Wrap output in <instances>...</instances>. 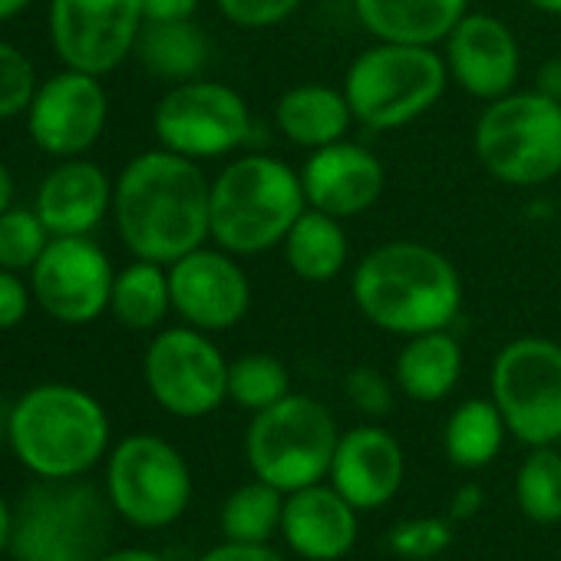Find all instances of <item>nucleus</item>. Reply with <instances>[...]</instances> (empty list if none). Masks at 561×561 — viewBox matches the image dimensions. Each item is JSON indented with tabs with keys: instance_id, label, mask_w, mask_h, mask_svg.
I'll use <instances>...</instances> for the list:
<instances>
[{
	"instance_id": "nucleus-18",
	"label": "nucleus",
	"mask_w": 561,
	"mask_h": 561,
	"mask_svg": "<svg viewBox=\"0 0 561 561\" xmlns=\"http://www.w3.org/2000/svg\"><path fill=\"white\" fill-rule=\"evenodd\" d=\"M407 479V456L400 439L377 426L364 423L341 433L328 482L360 512L383 508L397 499Z\"/></svg>"
},
{
	"instance_id": "nucleus-6",
	"label": "nucleus",
	"mask_w": 561,
	"mask_h": 561,
	"mask_svg": "<svg viewBox=\"0 0 561 561\" xmlns=\"http://www.w3.org/2000/svg\"><path fill=\"white\" fill-rule=\"evenodd\" d=\"M446 83V57L433 47L377 41L347 67L344 96L360 126L387 133L426 116L443 100Z\"/></svg>"
},
{
	"instance_id": "nucleus-8",
	"label": "nucleus",
	"mask_w": 561,
	"mask_h": 561,
	"mask_svg": "<svg viewBox=\"0 0 561 561\" xmlns=\"http://www.w3.org/2000/svg\"><path fill=\"white\" fill-rule=\"evenodd\" d=\"M482 169L518 188H535L561 175V103L538 90L492 100L472 133Z\"/></svg>"
},
{
	"instance_id": "nucleus-24",
	"label": "nucleus",
	"mask_w": 561,
	"mask_h": 561,
	"mask_svg": "<svg viewBox=\"0 0 561 561\" xmlns=\"http://www.w3.org/2000/svg\"><path fill=\"white\" fill-rule=\"evenodd\" d=\"M393 374L403 397L416 403H439L456 390L462 377V347L449 331L407 337Z\"/></svg>"
},
{
	"instance_id": "nucleus-25",
	"label": "nucleus",
	"mask_w": 561,
	"mask_h": 561,
	"mask_svg": "<svg viewBox=\"0 0 561 561\" xmlns=\"http://www.w3.org/2000/svg\"><path fill=\"white\" fill-rule=\"evenodd\" d=\"M280 248H285L288 267L301 280H308V285H328V280H334L347 267V254H351L344 221L318 208H308L295 221Z\"/></svg>"
},
{
	"instance_id": "nucleus-1",
	"label": "nucleus",
	"mask_w": 561,
	"mask_h": 561,
	"mask_svg": "<svg viewBox=\"0 0 561 561\" xmlns=\"http://www.w3.org/2000/svg\"><path fill=\"white\" fill-rule=\"evenodd\" d=\"M113 218L136 257L169 267L211 238V182L195 159L139 152L113 182Z\"/></svg>"
},
{
	"instance_id": "nucleus-44",
	"label": "nucleus",
	"mask_w": 561,
	"mask_h": 561,
	"mask_svg": "<svg viewBox=\"0 0 561 561\" xmlns=\"http://www.w3.org/2000/svg\"><path fill=\"white\" fill-rule=\"evenodd\" d=\"M11 531H14V512H11L8 499L0 495V551L11 548Z\"/></svg>"
},
{
	"instance_id": "nucleus-26",
	"label": "nucleus",
	"mask_w": 561,
	"mask_h": 561,
	"mask_svg": "<svg viewBox=\"0 0 561 561\" xmlns=\"http://www.w3.org/2000/svg\"><path fill=\"white\" fill-rule=\"evenodd\" d=\"M139 64L172 83L198 80L208 64V37L192 21H162V24H142V34L136 41Z\"/></svg>"
},
{
	"instance_id": "nucleus-33",
	"label": "nucleus",
	"mask_w": 561,
	"mask_h": 561,
	"mask_svg": "<svg viewBox=\"0 0 561 561\" xmlns=\"http://www.w3.org/2000/svg\"><path fill=\"white\" fill-rule=\"evenodd\" d=\"M453 545V522L439 518V515H420V518H407L400 525L390 528L387 535V548L407 561H430L439 558L446 548Z\"/></svg>"
},
{
	"instance_id": "nucleus-21",
	"label": "nucleus",
	"mask_w": 561,
	"mask_h": 561,
	"mask_svg": "<svg viewBox=\"0 0 561 561\" xmlns=\"http://www.w3.org/2000/svg\"><path fill=\"white\" fill-rule=\"evenodd\" d=\"M34 211L54 238L90 234L113 211V182L96 162L64 159L41 182Z\"/></svg>"
},
{
	"instance_id": "nucleus-42",
	"label": "nucleus",
	"mask_w": 561,
	"mask_h": 561,
	"mask_svg": "<svg viewBox=\"0 0 561 561\" xmlns=\"http://www.w3.org/2000/svg\"><path fill=\"white\" fill-rule=\"evenodd\" d=\"M96 561H165V558L149 548H110Z\"/></svg>"
},
{
	"instance_id": "nucleus-39",
	"label": "nucleus",
	"mask_w": 561,
	"mask_h": 561,
	"mask_svg": "<svg viewBox=\"0 0 561 561\" xmlns=\"http://www.w3.org/2000/svg\"><path fill=\"white\" fill-rule=\"evenodd\" d=\"M195 11H198V0H142V18H146V24L192 21Z\"/></svg>"
},
{
	"instance_id": "nucleus-27",
	"label": "nucleus",
	"mask_w": 561,
	"mask_h": 561,
	"mask_svg": "<svg viewBox=\"0 0 561 561\" xmlns=\"http://www.w3.org/2000/svg\"><path fill=\"white\" fill-rule=\"evenodd\" d=\"M505 420L495 407V400H462L449 420H446V430H443V449H446V459L456 466V469H466V472H476V469H485L499 453H502V443H505Z\"/></svg>"
},
{
	"instance_id": "nucleus-22",
	"label": "nucleus",
	"mask_w": 561,
	"mask_h": 561,
	"mask_svg": "<svg viewBox=\"0 0 561 561\" xmlns=\"http://www.w3.org/2000/svg\"><path fill=\"white\" fill-rule=\"evenodd\" d=\"M354 14L377 41L436 47L469 14V0H354Z\"/></svg>"
},
{
	"instance_id": "nucleus-43",
	"label": "nucleus",
	"mask_w": 561,
	"mask_h": 561,
	"mask_svg": "<svg viewBox=\"0 0 561 561\" xmlns=\"http://www.w3.org/2000/svg\"><path fill=\"white\" fill-rule=\"evenodd\" d=\"M14 195H18L14 175L4 162H0V215H4L8 208H14Z\"/></svg>"
},
{
	"instance_id": "nucleus-34",
	"label": "nucleus",
	"mask_w": 561,
	"mask_h": 561,
	"mask_svg": "<svg viewBox=\"0 0 561 561\" xmlns=\"http://www.w3.org/2000/svg\"><path fill=\"white\" fill-rule=\"evenodd\" d=\"M37 87L41 80L31 57L21 47L0 41V119L27 116Z\"/></svg>"
},
{
	"instance_id": "nucleus-35",
	"label": "nucleus",
	"mask_w": 561,
	"mask_h": 561,
	"mask_svg": "<svg viewBox=\"0 0 561 561\" xmlns=\"http://www.w3.org/2000/svg\"><path fill=\"white\" fill-rule=\"evenodd\" d=\"M215 4L234 27L267 31L274 24H285L301 8V0H215Z\"/></svg>"
},
{
	"instance_id": "nucleus-15",
	"label": "nucleus",
	"mask_w": 561,
	"mask_h": 561,
	"mask_svg": "<svg viewBox=\"0 0 561 561\" xmlns=\"http://www.w3.org/2000/svg\"><path fill=\"white\" fill-rule=\"evenodd\" d=\"M110 119V96L93 73L64 70L44 80L27 110L34 146L54 159H80L90 152Z\"/></svg>"
},
{
	"instance_id": "nucleus-14",
	"label": "nucleus",
	"mask_w": 561,
	"mask_h": 561,
	"mask_svg": "<svg viewBox=\"0 0 561 561\" xmlns=\"http://www.w3.org/2000/svg\"><path fill=\"white\" fill-rule=\"evenodd\" d=\"M142 0H50V44L64 67L106 77L142 34Z\"/></svg>"
},
{
	"instance_id": "nucleus-2",
	"label": "nucleus",
	"mask_w": 561,
	"mask_h": 561,
	"mask_svg": "<svg viewBox=\"0 0 561 561\" xmlns=\"http://www.w3.org/2000/svg\"><path fill=\"white\" fill-rule=\"evenodd\" d=\"M351 295L374 328L416 337L453 328L462 308V280L443 251L423 241H387L354 267Z\"/></svg>"
},
{
	"instance_id": "nucleus-28",
	"label": "nucleus",
	"mask_w": 561,
	"mask_h": 561,
	"mask_svg": "<svg viewBox=\"0 0 561 561\" xmlns=\"http://www.w3.org/2000/svg\"><path fill=\"white\" fill-rule=\"evenodd\" d=\"M110 311L129 331H156L165 321V314L172 311L169 267L136 257L113 280Z\"/></svg>"
},
{
	"instance_id": "nucleus-41",
	"label": "nucleus",
	"mask_w": 561,
	"mask_h": 561,
	"mask_svg": "<svg viewBox=\"0 0 561 561\" xmlns=\"http://www.w3.org/2000/svg\"><path fill=\"white\" fill-rule=\"evenodd\" d=\"M535 90L554 103H561V57H551L535 73Z\"/></svg>"
},
{
	"instance_id": "nucleus-45",
	"label": "nucleus",
	"mask_w": 561,
	"mask_h": 561,
	"mask_svg": "<svg viewBox=\"0 0 561 561\" xmlns=\"http://www.w3.org/2000/svg\"><path fill=\"white\" fill-rule=\"evenodd\" d=\"M31 4H34V0H0V24L14 21V18H18V14H24Z\"/></svg>"
},
{
	"instance_id": "nucleus-4",
	"label": "nucleus",
	"mask_w": 561,
	"mask_h": 561,
	"mask_svg": "<svg viewBox=\"0 0 561 561\" xmlns=\"http://www.w3.org/2000/svg\"><path fill=\"white\" fill-rule=\"evenodd\" d=\"M305 211L301 172L274 156L231 159L211 182V241L234 257L277 248Z\"/></svg>"
},
{
	"instance_id": "nucleus-31",
	"label": "nucleus",
	"mask_w": 561,
	"mask_h": 561,
	"mask_svg": "<svg viewBox=\"0 0 561 561\" xmlns=\"http://www.w3.org/2000/svg\"><path fill=\"white\" fill-rule=\"evenodd\" d=\"M291 393V374L271 354H244L228 364V400L248 413H261Z\"/></svg>"
},
{
	"instance_id": "nucleus-37",
	"label": "nucleus",
	"mask_w": 561,
	"mask_h": 561,
	"mask_svg": "<svg viewBox=\"0 0 561 561\" xmlns=\"http://www.w3.org/2000/svg\"><path fill=\"white\" fill-rule=\"evenodd\" d=\"M31 285H24L18 271L0 267V331H11L18 328L27 311H31Z\"/></svg>"
},
{
	"instance_id": "nucleus-3",
	"label": "nucleus",
	"mask_w": 561,
	"mask_h": 561,
	"mask_svg": "<svg viewBox=\"0 0 561 561\" xmlns=\"http://www.w3.org/2000/svg\"><path fill=\"white\" fill-rule=\"evenodd\" d=\"M8 443L37 479H80L110 446L103 403L70 383H41L8 413Z\"/></svg>"
},
{
	"instance_id": "nucleus-9",
	"label": "nucleus",
	"mask_w": 561,
	"mask_h": 561,
	"mask_svg": "<svg viewBox=\"0 0 561 561\" xmlns=\"http://www.w3.org/2000/svg\"><path fill=\"white\" fill-rule=\"evenodd\" d=\"M489 397L495 400L508 433L531 446L561 443V344L551 337L508 341L489 370Z\"/></svg>"
},
{
	"instance_id": "nucleus-19",
	"label": "nucleus",
	"mask_w": 561,
	"mask_h": 561,
	"mask_svg": "<svg viewBox=\"0 0 561 561\" xmlns=\"http://www.w3.org/2000/svg\"><path fill=\"white\" fill-rule=\"evenodd\" d=\"M301 185L308 195V208L328 211L341 221L364 215L383 195L387 175L380 159L351 139L311 149L301 165Z\"/></svg>"
},
{
	"instance_id": "nucleus-10",
	"label": "nucleus",
	"mask_w": 561,
	"mask_h": 561,
	"mask_svg": "<svg viewBox=\"0 0 561 561\" xmlns=\"http://www.w3.org/2000/svg\"><path fill=\"white\" fill-rule=\"evenodd\" d=\"M106 495L129 525L165 528L179 522L192 502V469L162 436L136 433L110 453Z\"/></svg>"
},
{
	"instance_id": "nucleus-11",
	"label": "nucleus",
	"mask_w": 561,
	"mask_h": 561,
	"mask_svg": "<svg viewBox=\"0 0 561 561\" xmlns=\"http://www.w3.org/2000/svg\"><path fill=\"white\" fill-rule=\"evenodd\" d=\"M251 110L238 90L211 80L175 83L152 113V133L162 149L185 159H221L251 139Z\"/></svg>"
},
{
	"instance_id": "nucleus-23",
	"label": "nucleus",
	"mask_w": 561,
	"mask_h": 561,
	"mask_svg": "<svg viewBox=\"0 0 561 561\" xmlns=\"http://www.w3.org/2000/svg\"><path fill=\"white\" fill-rule=\"evenodd\" d=\"M274 123L288 142L301 149H321V146L347 139L354 113H351L344 90L305 83V87L288 90L274 103Z\"/></svg>"
},
{
	"instance_id": "nucleus-7",
	"label": "nucleus",
	"mask_w": 561,
	"mask_h": 561,
	"mask_svg": "<svg viewBox=\"0 0 561 561\" xmlns=\"http://www.w3.org/2000/svg\"><path fill=\"white\" fill-rule=\"evenodd\" d=\"M337 439V420L321 400L288 393L251 416L244 433V459L254 479L288 495L328 479Z\"/></svg>"
},
{
	"instance_id": "nucleus-29",
	"label": "nucleus",
	"mask_w": 561,
	"mask_h": 561,
	"mask_svg": "<svg viewBox=\"0 0 561 561\" xmlns=\"http://www.w3.org/2000/svg\"><path fill=\"white\" fill-rule=\"evenodd\" d=\"M280 512H285V492L251 479L238 489L221 505V535L228 541H244V545H267L274 535H280Z\"/></svg>"
},
{
	"instance_id": "nucleus-30",
	"label": "nucleus",
	"mask_w": 561,
	"mask_h": 561,
	"mask_svg": "<svg viewBox=\"0 0 561 561\" xmlns=\"http://www.w3.org/2000/svg\"><path fill=\"white\" fill-rule=\"evenodd\" d=\"M518 512L535 525L561 522V449L531 446L515 472Z\"/></svg>"
},
{
	"instance_id": "nucleus-16",
	"label": "nucleus",
	"mask_w": 561,
	"mask_h": 561,
	"mask_svg": "<svg viewBox=\"0 0 561 561\" xmlns=\"http://www.w3.org/2000/svg\"><path fill=\"white\" fill-rule=\"evenodd\" d=\"M172 311L205 334L231 331L251 308V280L225 248H195L169 264Z\"/></svg>"
},
{
	"instance_id": "nucleus-32",
	"label": "nucleus",
	"mask_w": 561,
	"mask_h": 561,
	"mask_svg": "<svg viewBox=\"0 0 561 561\" xmlns=\"http://www.w3.org/2000/svg\"><path fill=\"white\" fill-rule=\"evenodd\" d=\"M54 234L41 221L34 208H8L0 215V267L8 271H31L37 257L44 254L47 241Z\"/></svg>"
},
{
	"instance_id": "nucleus-12",
	"label": "nucleus",
	"mask_w": 561,
	"mask_h": 561,
	"mask_svg": "<svg viewBox=\"0 0 561 561\" xmlns=\"http://www.w3.org/2000/svg\"><path fill=\"white\" fill-rule=\"evenodd\" d=\"M152 400L179 416L202 420L228 400V360L198 328H165L152 337L142 360Z\"/></svg>"
},
{
	"instance_id": "nucleus-46",
	"label": "nucleus",
	"mask_w": 561,
	"mask_h": 561,
	"mask_svg": "<svg viewBox=\"0 0 561 561\" xmlns=\"http://www.w3.org/2000/svg\"><path fill=\"white\" fill-rule=\"evenodd\" d=\"M525 4H531V8H535V11H541V14L561 18V0H525Z\"/></svg>"
},
{
	"instance_id": "nucleus-5",
	"label": "nucleus",
	"mask_w": 561,
	"mask_h": 561,
	"mask_svg": "<svg viewBox=\"0 0 561 561\" xmlns=\"http://www.w3.org/2000/svg\"><path fill=\"white\" fill-rule=\"evenodd\" d=\"M113 502L80 479H41L14 512L11 554L18 561H96L113 541Z\"/></svg>"
},
{
	"instance_id": "nucleus-38",
	"label": "nucleus",
	"mask_w": 561,
	"mask_h": 561,
	"mask_svg": "<svg viewBox=\"0 0 561 561\" xmlns=\"http://www.w3.org/2000/svg\"><path fill=\"white\" fill-rule=\"evenodd\" d=\"M198 561H288L280 551H274L271 545H244V541H221L215 548H208Z\"/></svg>"
},
{
	"instance_id": "nucleus-36",
	"label": "nucleus",
	"mask_w": 561,
	"mask_h": 561,
	"mask_svg": "<svg viewBox=\"0 0 561 561\" xmlns=\"http://www.w3.org/2000/svg\"><path fill=\"white\" fill-rule=\"evenodd\" d=\"M344 390L351 403L370 420H383L393 410V383L374 367H354L344 380Z\"/></svg>"
},
{
	"instance_id": "nucleus-40",
	"label": "nucleus",
	"mask_w": 561,
	"mask_h": 561,
	"mask_svg": "<svg viewBox=\"0 0 561 561\" xmlns=\"http://www.w3.org/2000/svg\"><path fill=\"white\" fill-rule=\"evenodd\" d=\"M485 505V492H482V485H476V482H466V485H459L456 492H453V502H449V522H466V518H472V515H479V508Z\"/></svg>"
},
{
	"instance_id": "nucleus-17",
	"label": "nucleus",
	"mask_w": 561,
	"mask_h": 561,
	"mask_svg": "<svg viewBox=\"0 0 561 561\" xmlns=\"http://www.w3.org/2000/svg\"><path fill=\"white\" fill-rule=\"evenodd\" d=\"M446 67L459 90L492 103L515 90L522 50L505 21L492 14H466L446 37Z\"/></svg>"
},
{
	"instance_id": "nucleus-13",
	"label": "nucleus",
	"mask_w": 561,
	"mask_h": 561,
	"mask_svg": "<svg viewBox=\"0 0 561 561\" xmlns=\"http://www.w3.org/2000/svg\"><path fill=\"white\" fill-rule=\"evenodd\" d=\"M113 261L90 234L50 238L37 264L31 267L34 301L60 324L83 328L110 311Z\"/></svg>"
},
{
	"instance_id": "nucleus-20",
	"label": "nucleus",
	"mask_w": 561,
	"mask_h": 561,
	"mask_svg": "<svg viewBox=\"0 0 561 561\" xmlns=\"http://www.w3.org/2000/svg\"><path fill=\"white\" fill-rule=\"evenodd\" d=\"M360 508H354L331 482H314L285 495L280 538L305 561H341L360 535Z\"/></svg>"
}]
</instances>
